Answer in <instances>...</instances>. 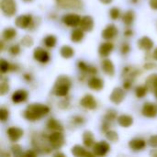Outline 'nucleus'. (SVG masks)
<instances>
[{
    "label": "nucleus",
    "instance_id": "6e6552de",
    "mask_svg": "<svg viewBox=\"0 0 157 157\" xmlns=\"http://www.w3.org/2000/svg\"><path fill=\"white\" fill-rule=\"evenodd\" d=\"M31 23H32V16L29 14L18 16L15 20L16 26L19 29H27L31 25Z\"/></svg>",
    "mask_w": 157,
    "mask_h": 157
},
{
    "label": "nucleus",
    "instance_id": "c85d7f7f",
    "mask_svg": "<svg viewBox=\"0 0 157 157\" xmlns=\"http://www.w3.org/2000/svg\"><path fill=\"white\" fill-rule=\"evenodd\" d=\"M60 53L62 55V57L65 58V59H69L71 57L74 56L75 54V51L72 47L68 46V45H64L61 48L60 50Z\"/></svg>",
    "mask_w": 157,
    "mask_h": 157
},
{
    "label": "nucleus",
    "instance_id": "1a4fd4ad",
    "mask_svg": "<svg viewBox=\"0 0 157 157\" xmlns=\"http://www.w3.org/2000/svg\"><path fill=\"white\" fill-rule=\"evenodd\" d=\"M124 98H125V92L121 87H115L111 95L109 96V100L117 105L121 104L124 100Z\"/></svg>",
    "mask_w": 157,
    "mask_h": 157
},
{
    "label": "nucleus",
    "instance_id": "58836bf2",
    "mask_svg": "<svg viewBox=\"0 0 157 157\" xmlns=\"http://www.w3.org/2000/svg\"><path fill=\"white\" fill-rule=\"evenodd\" d=\"M11 152L16 156H21L23 155L22 153V147L18 144H13L11 146Z\"/></svg>",
    "mask_w": 157,
    "mask_h": 157
},
{
    "label": "nucleus",
    "instance_id": "0eeeda50",
    "mask_svg": "<svg viewBox=\"0 0 157 157\" xmlns=\"http://www.w3.org/2000/svg\"><path fill=\"white\" fill-rule=\"evenodd\" d=\"M81 17L77 14H74V13H70V14H66L63 17V22L68 26V27H76L80 25L81 22Z\"/></svg>",
    "mask_w": 157,
    "mask_h": 157
},
{
    "label": "nucleus",
    "instance_id": "4c0bfd02",
    "mask_svg": "<svg viewBox=\"0 0 157 157\" xmlns=\"http://www.w3.org/2000/svg\"><path fill=\"white\" fill-rule=\"evenodd\" d=\"M0 69H1L2 74H5V73H6L7 71H9L11 69V65L5 59H1V61H0Z\"/></svg>",
    "mask_w": 157,
    "mask_h": 157
},
{
    "label": "nucleus",
    "instance_id": "4468645a",
    "mask_svg": "<svg viewBox=\"0 0 157 157\" xmlns=\"http://www.w3.org/2000/svg\"><path fill=\"white\" fill-rule=\"evenodd\" d=\"M7 136L9 138V140L11 142H17L24 134V132L23 130H21L20 128H17V127H10L8 128L7 130Z\"/></svg>",
    "mask_w": 157,
    "mask_h": 157
},
{
    "label": "nucleus",
    "instance_id": "c03bdc74",
    "mask_svg": "<svg viewBox=\"0 0 157 157\" xmlns=\"http://www.w3.org/2000/svg\"><path fill=\"white\" fill-rule=\"evenodd\" d=\"M148 144L153 148H157V135H153L149 138Z\"/></svg>",
    "mask_w": 157,
    "mask_h": 157
},
{
    "label": "nucleus",
    "instance_id": "9d476101",
    "mask_svg": "<svg viewBox=\"0 0 157 157\" xmlns=\"http://www.w3.org/2000/svg\"><path fill=\"white\" fill-rule=\"evenodd\" d=\"M142 112L147 118H155L157 116V106L153 102H145Z\"/></svg>",
    "mask_w": 157,
    "mask_h": 157
},
{
    "label": "nucleus",
    "instance_id": "dca6fc26",
    "mask_svg": "<svg viewBox=\"0 0 157 157\" xmlns=\"http://www.w3.org/2000/svg\"><path fill=\"white\" fill-rule=\"evenodd\" d=\"M80 28L84 31H91L94 28V20L90 16H85L82 17L80 22Z\"/></svg>",
    "mask_w": 157,
    "mask_h": 157
},
{
    "label": "nucleus",
    "instance_id": "49530a36",
    "mask_svg": "<svg viewBox=\"0 0 157 157\" xmlns=\"http://www.w3.org/2000/svg\"><path fill=\"white\" fill-rule=\"evenodd\" d=\"M131 48H130V45L128 43H123L122 46H121V53L122 54H127L129 53Z\"/></svg>",
    "mask_w": 157,
    "mask_h": 157
},
{
    "label": "nucleus",
    "instance_id": "7c9ffc66",
    "mask_svg": "<svg viewBox=\"0 0 157 157\" xmlns=\"http://www.w3.org/2000/svg\"><path fill=\"white\" fill-rule=\"evenodd\" d=\"M17 36V30L13 28H6L3 31V39L6 40H11Z\"/></svg>",
    "mask_w": 157,
    "mask_h": 157
},
{
    "label": "nucleus",
    "instance_id": "6e6d98bb",
    "mask_svg": "<svg viewBox=\"0 0 157 157\" xmlns=\"http://www.w3.org/2000/svg\"><path fill=\"white\" fill-rule=\"evenodd\" d=\"M150 155H151V156L157 157V150H153V151L150 153Z\"/></svg>",
    "mask_w": 157,
    "mask_h": 157
},
{
    "label": "nucleus",
    "instance_id": "c756f323",
    "mask_svg": "<svg viewBox=\"0 0 157 157\" xmlns=\"http://www.w3.org/2000/svg\"><path fill=\"white\" fill-rule=\"evenodd\" d=\"M134 18H135V14L132 10H129L127 11L124 15H123V17H122V20H123V23L127 26H130L133 23L134 21Z\"/></svg>",
    "mask_w": 157,
    "mask_h": 157
},
{
    "label": "nucleus",
    "instance_id": "f704fd0d",
    "mask_svg": "<svg viewBox=\"0 0 157 157\" xmlns=\"http://www.w3.org/2000/svg\"><path fill=\"white\" fill-rule=\"evenodd\" d=\"M148 87L146 86H137L136 89H135V94H136V97L139 98H143L146 96L147 92H148Z\"/></svg>",
    "mask_w": 157,
    "mask_h": 157
},
{
    "label": "nucleus",
    "instance_id": "37998d69",
    "mask_svg": "<svg viewBox=\"0 0 157 157\" xmlns=\"http://www.w3.org/2000/svg\"><path fill=\"white\" fill-rule=\"evenodd\" d=\"M9 52H10L11 55H17V54L20 52V47H19L17 44L12 45V46L9 48Z\"/></svg>",
    "mask_w": 157,
    "mask_h": 157
},
{
    "label": "nucleus",
    "instance_id": "39448f33",
    "mask_svg": "<svg viewBox=\"0 0 157 157\" xmlns=\"http://www.w3.org/2000/svg\"><path fill=\"white\" fill-rule=\"evenodd\" d=\"M110 150V146L109 144L105 142V141H101V142H98V143H96L94 145H93V152H94V155H98V156H103V155H106L109 151Z\"/></svg>",
    "mask_w": 157,
    "mask_h": 157
},
{
    "label": "nucleus",
    "instance_id": "473e14b6",
    "mask_svg": "<svg viewBox=\"0 0 157 157\" xmlns=\"http://www.w3.org/2000/svg\"><path fill=\"white\" fill-rule=\"evenodd\" d=\"M9 90V85H8V80L2 76L1 77V82H0V95L4 96L6 95Z\"/></svg>",
    "mask_w": 157,
    "mask_h": 157
},
{
    "label": "nucleus",
    "instance_id": "3c124183",
    "mask_svg": "<svg viewBox=\"0 0 157 157\" xmlns=\"http://www.w3.org/2000/svg\"><path fill=\"white\" fill-rule=\"evenodd\" d=\"M24 155L28 157H34L37 155V154H36V153H34V152H32V151H28L27 153H25V154H24Z\"/></svg>",
    "mask_w": 157,
    "mask_h": 157
},
{
    "label": "nucleus",
    "instance_id": "de8ad7c7",
    "mask_svg": "<svg viewBox=\"0 0 157 157\" xmlns=\"http://www.w3.org/2000/svg\"><path fill=\"white\" fill-rule=\"evenodd\" d=\"M155 67H157V64H155V63H147L144 64V68L146 70H152V69H155Z\"/></svg>",
    "mask_w": 157,
    "mask_h": 157
},
{
    "label": "nucleus",
    "instance_id": "aec40b11",
    "mask_svg": "<svg viewBox=\"0 0 157 157\" xmlns=\"http://www.w3.org/2000/svg\"><path fill=\"white\" fill-rule=\"evenodd\" d=\"M113 44L109 41L104 42L102 44H100L99 48H98V53L100 56L102 57H108L109 55V53L113 51Z\"/></svg>",
    "mask_w": 157,
    "mask_h": 157
},
{
    "label": "nucleus",
    "instance_id": "09e8293b",
    "mask_svg": "<svg viewBox=\"0 0 157 157\" xmlns=\"http://www.w3.org/2000/svg\"><path fill=\"white\" fill-rule=\"evenodd\" d=\"M131 86H132V81L131 80H125L123 83V88L125 90H127V89H130Z\"/></svg>",
    "mask_w": 157,
    "mask_h": 157
},
{
    "label": "nucleus",
    "instance_id": "4d7b16f0",
    "mask_svg": "<svg viewBox=\"0 0 157 157\" xmlns=\"http://www.w3.org/2000/svg\"><path fill=\"white\" fill-rule=\"evenodd\" d=\"M153 57H154V59L155 60H156L157 61V48L154 51V53H153Z\"/></svg>",
    "mask_w": 157,
    "mask_h": 157
},
{
    "label": "nucleus",
    "instance_id": "ea45409f",
    "mask_svg": "<svg viewBox=\"0 0 157 157\" xmlns=\"http://www.w3.org/2000/svg\"><path fill=\"white\" fill-rule=\"evenodd\" d=\"M120 15H121V11L118 7H112L109 11V16L113 20L118 19L120 17Z\"/></svg>",
    "mask_w": 157,
    "mask_h": 157
},
{
    "label": "nucleus",
    "instance_id": "b1692460",
    "mask_svg": "<svg viewBox=\"0 0 157 157\" xmlns=\"http://www.w3.org/2000/svg\"><path fill=\"white\" fill-rule=\"evenodd\" d=\"M72 155H75V156L81 157V156H93L94 155L89 153V152H86V149L80 145H75L73 148H72Z\"/></svg>",
    "mask_w": 157,
    "mask_h": 157
},
{
    "label": "nucleus",
    "instance_id": "5701e85b",
    "mask_svg": "<svg viewBox=\"0 0 157 157\" xmlns=\"http://www.w3.org/2000/svg\"><path fill=\"white\" fill-rule=\"evenodd\" d=\"M117 121L118 123L121 126V127H124V128H129L132 125L133 123V119L132 117L129 116V115H121L118 117L117 119Z\"/></svg>",
    "mask_w": 157,
    "mask_h": 157
},
{
    "label": "nucleus",
    "instance_id": "cd10ccee",
    "mask_svg": "<svg viewBox=\"0 0 157 157\" xmlns=\"http://www.w3.org/2000/svg\"><path fill=\"white\" fill-rule=\"evenodd\" d=\"M84 30L82 29H75L72 31L71 34V40L73 42H80L84 39Z\"/></svg>",
    "mask_w": 157,
    "mask_h": 157
},
{
    "label": "nucleus",
    "instance_id": "72a5a7b5",
    "mask_svg": "<svg viewBox=\"0 0 157 157\" xmlns=\"http://www.w3.org/2000/svg\"><path fill=\"white\" fill-rule=\"evenodd\" d=\"M56 41H57V39L54 35H48L43 40L45 46L48 48H53L56 45Z\"/></svg>",
    "mask_w": 157,
    "mask_h": 157
},
{
    "label": "nucleus",
    "instance_id": "a18cd8bd",
    "mask_svg": "<svg viewBox=\"0 0 157 157\" xmlns=\"http://www.w3.org/2000/svg\"><path fill=\"white\" fill-rule=\"evenodd\" d=\"M73 122L75 123V124L80 125V124H83L85 122V120L82 117H80V116H75L73 118Z\"/></svg>",
    "mask_w": 157,
    "mask_h": 157
},
{
    "label": "nucleus",
    "instance_id": "5fc2aeb1",
    "mask_svg": "<svg viewBox=\"0 0 157 157\" xmlns=\"http://www.w3.org/2000/svg\"><path fill=\"white\" fill-rule=\"evenodd\" d=\"M101 3H103V4H105V5H108V4H110L113 0H99Z\"/></svg>",
    "mask_w": 157,
    "mask_h": 157
},
{
    "label": "nucleus",
    "instance_id": "20e7f679",
    "mask_svg": "<svg viewBox=\"0 0 157 157\" xmlns=\"http://www.w3.org/2000/svg\"><path fill=\"white\" fill-rule=\"evenodd\" d=\"M1 10L6 17H12L17 12V5L15 0H1Z\"/></svg>",
    "mask_w": 157,
    "mask_h": 157
},
{
    "label": "nucleus",
    "instance_id": "2eb2a0df",
    "mask_svg": "<svg viewBox=\"0 0 157 157\" xmlns=\"http://www.w3.org/2000/svg\"><path fill=\"white\" fill-rule=\"evenodd\" d=\"M28 92L24 89H19V90H17L16 92L13 93L12 95V101L16 104H18V103H21V102H25L27 99H28Z\"/></svg>",
    "mask_w": 157,
    "mask_h": 157
},
{
    "label": "nucleus",
    "instance_id": "4be33fe9",
    "mask_svg": "<svg viewBox=\"0 0 157 157\" xmlns=\"http://www.w3.org/2000/svg\"><path fill=\"white\" fill-rule=\"evenodd\" d=\"M101 66H102V70L109 76H113L114 74H115V67H114V64L113 63L109 60V59H105L102 61V63H101Z\"/></svg>",
    "mask_w": 157,
    "mask_h": 157
},
{
    "label": "nucleus",
    "instance_id": "6ab92c4d",
    "mask_svg": "<svg viewBox=\"0 0 157 157\" xmlns=\"http://www.w3.org/2000/svg\"><path fill=\"white\" fill-rule=\"evenodd\" d=\"M87 85L88 86L93 89V90H96V91H99L103 88L104 86V82L102 79L98 78V77H96V76H93L91 77L88 82H87Z\"/></svg>",
    "mask_w": 157,
    "mask_h": 157
},
{
    "label": "nucleus",
    "instance_id": "79ce46f5",
    "mask_svg": "<svg viewBox=\"0 0 157 157\" xmlns=\"http://www.w3.org/2000/svg\"><path fill=\"white\" fill-rule=\"evenodd\" d=\"M8 118V110L5 108H1L0 109V119L2 122H5Z\"/></svg>",
    "mask_w": 157,
    "mask_h": 157
},
{
    "label": "nucleus",
    "instance_id": "f257e3e1",
    "mask_svg": "<svg viewBox=\"0 0 157 157\" xmlns=\"http://www.w3.org/2000/svg\"><path fill=\"white\" fill-rule=\"evenodd\" d=\"M49 112L50 109L48 106L40 103H32L29 105L24 111V118L29 121H36L45 117Z\"/></svg>",
    "mask_w": 157,
    "mask_h": 157
},
{
    "label": "nucleus",
    "instance_id": "ddd939ff",
    "mask_svg": "<svg viewBox=\"0 0 157 157\" xmlns=\"http://www.w3.org/2000/svg\"><path fill=\"white\" fill-rule=\"evenodd\" d=\"M118 34V29L115 25L113 24H110L109 25L108 27H106L102 33H101V36L104 40H112L113 38L116 37V35Z\"/></svg>",
    "mask_w": 157,
    "mask_h": 157
},
{
    "label": "nucleus",
    "instance_id": "e433bc0d",
    "mask_svg": "<svg viewBox=\"0 0 157 157\" xmlns=\"http://www.w3.org/2000/svg\"><path fill=\"white\" fill-rule=\"evenodd\" d=\"M33 43H34V41H33V39H32V37H30V36H29V35H26V36H24L23 38H22V40H21V44L24 46V47H31L32 45H33Z\"/></svg>",
    "mask_w": 157,
    "mask_h": 157
},
{
    "label": "nucleus",
    "instance_id": "423d86ee",
    "mask_svg": "<svg viewBox=\"0 0 157 157\" xmlns=\"http://www.w3.org/2000/svg\"><path fill=\"white\" fill-rule=\"evenodd\" d=\"M56 3L59 6L68 9H80L83 6L81 0H56Z\"/></svg>",
    "mask_w": 157,
    "mask_h": 157
},
{
    "label": "nucleus",
    "instance_id": "7ed1b4c3",
    "mask_svg": "<svg viewBox=\"0 0 157 157\" xmlns=\"http://www.w3.org/2000/svg\"><path fill=\"white\" fill-rule=\"evenodd\" d=\"M49 143L52 149H60L64 144V136L62 132H54L48 136Z\"/></svg>",
    "mask_w": 157,
    "mask_h": 157
},
{
    "label": "nucleus",
    "instance_id": "a19ab883",
    "mask_svg": "<svg viewBox=\"0 0 157 157\" xmlns=\"http://www.w3.org/2000/svg\"><path fill=\"white\" fill-rule=\"evenodd\" d=\"M116 118V112L114 110H109L106 116H105V119H104V121H107L109 123V121H112L113 120H115Z\"/></svg>",
    "mask_w": 157,
    "mask_h": 157
},
{
    "label": "nucleus",
    "instance_id": "bf43d9fd",
    "mask_svg": "<svg viewBox=\"0 0 157 157\" xmlns=\"http://www.w3.org/2000/svg\"><path fill=\"white\" fill-rule=\"evenodd\" d=\"M26 1H29V0H26Z\"/></svg>",
    "mask_w": 157,
    "mask_h": 157
},
{
    "label": "nucleus",
    "instance_id": "9b49d317",
    "mask_svg": "<svg viewBox=\"0 0 157 157\" xmlns=\"http://www.w3.org/2000/svg\"><path fill=\"white\" fill-rule=\"evenodd\" d=\"M33 57L36 61L41 63H46L50 60V55L47 51H45L42 48H36L33 52Z\"/></svg>",
    "mask_w": 157,
    "mask_h": 157
},
{
    "label": "nucleus",
    "instance_id": "a878e982",
    "mask_svg": "<svg viewBox=\"0 0 157 157\" xmlns=\"http://www.w3.org/2000/svg\"><path fill=\"white\" fill-rule=\"evenodd\" d=\"M78 67H79V69L81 71L86 72V73H88V74H90L92 75H96L98 73V70H97L96 67L91 66V65H88V64H86L83 61H79L78 62Z\"/></svg>",
    "mask_w": 157,
    "mask_h": 157
},
{
    "label": "nucleus",
    "instance_id": "2f4dec72",
    "mask_svg": "<svg viewBox=\"0 0 157 157\" xmlns=\"http://www.w3.org/2000/svg\"><path fill=\"white\" fill-rule=\"evenodd\" d=\"M138 74L139 72L132 66H127L123 69V76H126V79H128L129 76H132V78H135Z\"/></svg>",
    "mask_w": 157,
    "mask_h": 157
},
{
    "label": "nucleus",
    "instance_id": "603ef678",
    "mask_svg": "<svg viewBox=\"0 0 157 157\" xmlns=\"http://www.w3.org/2000/svg\"><path fill=\"white\" fill-rule=\"evenodd\" d=\"M132 34H133V31H132V29H127V30L124 32V35L127 36V37H130V36H132Z\"/></svg>",
    "mask_w": 157,
    "mask_h": 157
},
{
    "label": "nucleus",
    "instance_id": "a211bd4d",
    "mask_svg": "<svg viewBox=\"0 0 157 157\" xmlns=\"http://www.w3.org/2000/svg\"><path fill=\"white\" fill-rule=\"evenodd\" d=\"M138 47L139 49L141 50H144V51H150L153 49L154 47V42L153 40L147 37V36H144L143 38H141L139 40H138Z\"/></svg>",
    "mask_w": 157,
    "mask_h": 157
},
{
    "label": "nucleus",
    "instance_id": "412c9836",
    "mask_svg": "<svg viewBox=\"0 0 157 157\" xmlns=\"http://www.w3.org/2000/svg\"><path fill=\"white\" fill-rule=\"evenodd\" d=\"M149 90L153 91L155 96L157 98V74L151 75L147 79H146V85H145Z\"/></svg>",
    "mask_w": 157,
    "mask_h": 157
},
{
    "label": "nucleus",
    "instance_id": "864d4df0",
    "mask_svg": "<svg viewBox=\"0 0 157 157\" xmlns=\"http://www.w3.org/2000/svg\"><path fill=\"white\" fill-rule=\"evenodd\" d=\"M24 79H26L27 81H30L31 80V75L29 74H25L24 75Z\"/></svg>",
    "mask_w": 157,
    "mask_h": 157
},
{
    "label": "nucleus",
    "instance_id": "f8f14e48",
    "mask_svg": "<svg viewBox=\"0 0 157 157\" xmlns=\"http://www.w3.org/2000/svg\"><path fill=\"white\" fill-rule=\"evenodd\" d=\"M80 104L83 108L87 109H95L98 105L97 101L95 100V98L90 94L84 96L80 100Z\"/></svg>",
    "mask_w": 157,
    "mask_h": 157
},
{
    "label": "nucleus",
    "instance_id": "f03ea898",
    "mask_svg": "<svg viewBox=\"0 0 157 157\" xmlns=\"http://www.w3.org/2000/svg\"><path fill=\"white\" fill-rule=\"evenodd\" d=\"M72 86V81L67 75H60L54 84L52 93L57 97H66Z\"/></svg>",
    "mask_w": 157,
    "mask_h": 157
},
{
    "label": "nucleus",
    "instance_id": "13d9d810",
    "mask_svg": "<svg viewBox=\"0 0 157 157\" xmlns=\"http://www.w3.org/2000/svg\"><path fill=\"white\" fill-rule=\"evenodd\" d=\"M54 156H64V155L63 154H61V153H57V154L54 155Z\"/></svg>",
    "mask_w": 157,
    "mask_h": 157
},
{
    "label": "nucleus",
    "instance_id": "8fccbe9b",
    "mask_svg": "<svg viewBox=\"0 0 157 157\" xmlns=\"http://www.w3.org/2000/svg\"><path fill=\"white\" fill-rule=\"evenodd\" d=\"M150 6L153 9L157 10V0H150Z\"/></svg>",
    "mask_w": 157,
    "mask_h": 157
},
{
    "label": "nucleus",
    "instance_id": "c9c22d12",
    "mask_svg": "<svg viewBox=\"0 0 157 157\" xmlns=\"http://www.w3.org/2000/svg\"><path fill=\"white\" fill-rule=\"evenodd\" d=\"M106 137L111 143H116L119 140V134L112 130H109L108 132H106Z\"/></svg>",
    "mask_w": 157,
    "mask_h": 157
},
{
    "label": "nucleus",
    "instance_id": "393cba45",
    "mask_svg": "<svg viewBox=\"0 0 157 157\" xmlns=\"http://www.w3.org/2000/svg\"><path fill=\"white\" fill-rule=\"evenodd\" d=\"M83 142L84 144L86 147H91L95 144V138H94V134L92 132L90 131H86L83 133Z\"/></svg>",
    "mask_w": 157,
    "mask_h": 157
},
{
    "label": "nucleus",
    "instance_id": "f3484780",
    "mask_svg": "<svg viewBox=\"0 0 157 157\" xmlns=\"http://www.w3.org/2000/svg\"><path fill=\"white\" fill-rule=\"evenodd\" d=\"M145 146H146L145 141H144L143 139H140V138H134V139L131 140L129 143V147L132 151H135V152L144 149Z\"/></svg>",
    "mask_w": 157,
    "mask_h": 157
},
{
    "label": "nucleus",
    "instance_id": "bb28decb",
    "mask_svg": "<svg viewBox=\"0 0 157 157\" xmlns=\"http://www.w3.org/2000/svg\"><path fill=\"white\" fill-rule=\"evenodd\" d=\"M47 128L49 130L54 131V132H63V125L56 120L54 119H50L47 122Z\"/></svg>",
    "mask_w": 157,
    "mask_h": 157
}]
</instances>
